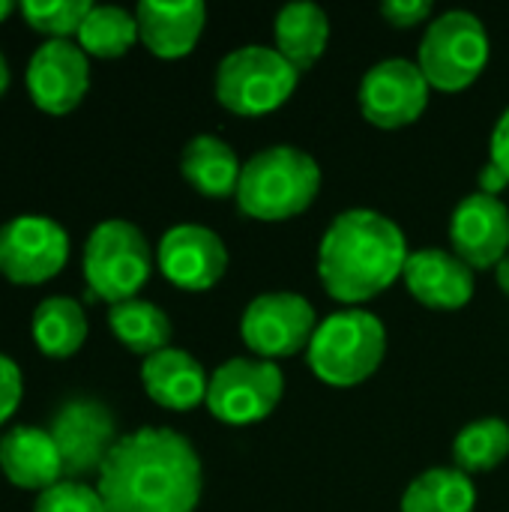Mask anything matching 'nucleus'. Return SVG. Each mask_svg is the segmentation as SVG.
<instances>
[{"instance_id":"20","label":"nucleus","mask_w":509,"mask_h":512,"mask_svg":"<svg viewBox=\"0 0 509 512\" xmlns=\"http://www.w3.org/2000/svg\"><path fill=\"white\" fill-rule=\"evenodd\" d=\"M180 171L186 183L204 198H231L237 195L243 165L231 144L216 135H195L180 156Z\"/></svg>"},{"instance_id":"12","label":"nucleus","mask_w":509,"mask_h":512,"mask_svg":"<svg viewBox=\"0 0 509 512\" xmlns=\"http://www.w3.org/2000/svg\"><path fill=\"white\" fill-rule=\"evenodd\" d=\"M429 81L417 63L393 57L375 63L360 81V111L378 129H402L423 117L429 105Z\"/></svg>"},{"instance_id":"28","label":"nucleus","mask_w":509,"mask_h":512,"mask_svg":"<svg viewBox=\"0 0 509 512\" xmlns=\"http://www.w3.org/2000/svg\"><path fill=\"white\" fill-rule=\"evenodd\" d=\"M33 512H108L99 492L87 483H78V480H60L57 486L45 489L36 504Z\"/></svg>"},{"instance_id":"24","label":"nucleus","mask_w":509,"mask_h":512,"mask_svg":"<svg viewBox=\"0 0 509 512\" xmlns=\"http://www.w3.org/2000/svg\"><path fill=\"white\" fill-rule=\"evenodd\" d=\"M474 480L459 468H432L402 495V512H474Z\"/></svg>"},{"instance_id":"11","label":"nucleus","mask_w":509,"mask_h":512,"mask_svg":"<svg viewBox=\"0 0 509 512\" xmlns=\"http://www.w3.org/2000/svg\"><path fill=\"white\" fill-rule=\"evenodd\" d=\"M48 435L57 444L63 477L78 480L87 474H99L111 450L117 447V423L114 414L96 399H72L66 402L51 426Z\"/></svg>"},{"instance_id":"8","label":"nucleus","mask_w":509,"mask_h":512,"mask_svg":"<svg viewBox=\"0 0 509 512\" xmlns=\"http://www.w3.org/2000/svg\"><path fill=\"white\" fill-rule=\"evenodd\" d=\"M285 393V375L270 360L231 357L210 375L207 411L228 426H249L267 420Z\"/></svg>"},{"instance_id":"5","label":"nucleus","mask_w":509,"mask_h":512,"mask_svg":"<svg viewBox=\"0 0 509 512\" xmlns=\"http://www.w3.org/2000/svg\"><path fill=\"white\" fill-rule=\"evenodd\" d=\"M300 72L267 45H243L216 66V99L237 117H264L297 90Z\"/></svg>"},{"instance_id":"35","label":"nucleus","mask_w":509,"mask_h":512,"mask_svg":"<svg viewBox=\"0 0 509 512\" xmlns=\"http://www.w3.org/2000/svg\"><path fill=\"white\" fill-rule=\"evenodd\" d=\"M12 12H15V3H9V0H0V24H3V21L12 15Z\"/></svg>"},{"instance_id":"3","label":"nucleus","mask_w":509,"mask_h":512,"mask_svg":"<svg viewBox=\"0 0 509 512\" xmlns=\"http://www.w3.org/2000/svg\"><path fill=\"white\" fill-rule=\"evenodd\" d=\"M318 189L321 165L291 144H276L243 162L234 201L255 222H285L306 213Z\"/></svg>"},{"instance_id":"33","label":"nucleus","mask_w":509,"mask_h":512,"mask_svg":"<svg viewBox=\"0 0 509 512\" xmlns=\"http://www.w3.org/2000/svg\"><path fill=\"white\" fill-rule=\"evenodd\" d=\"M495 273H498V285H501V291L509 297V255L501 261V264H498V270H495Z\"/></svg>"},{"instance_id":"1","label":"nucleus","mask_w":509,"mask_h":512,"mask_svg":"<svg viewBox=\"0 0 509 512\" xmlns=\"http://www.w3.org/2000/svg\"><path fill=\"white\" fill-rule=\"evenodd\" d=\"M204 471L198 450L174 429L144 426L117 441L96 492L108 512H195Z\"/></svg>"},{"instance_id":"29","label":"nucleus","mask_w":509,"mask_h":512,"mask_svg":"<svg viewBox=\"0 0 509 512\" xmlns=\"http://www.w3.org/2000/svg\"><path fill=\"white\" fill-rule=\"evenodd\" d=\"M21 393H24L21 369L15 366V360L0 354V426L15 414V408L21 402Z\"/></svg>"},{"instance_id":"34","label":"nucleus","mask_w":509,"mask_h":512,"mask_svg":"<svg viewBox=\"0 0 509 512\" xmlns=\"http://www.w3.org/2000/svg\"><path fill=\"white\" fill-rule=\"evenodd\" d=\"M6 87H9V66H6V60L0 54V96L6 93Z\"/></svg>"},{"instance_id":"7","label":"nucleus","mask_w":509,"mask_h":512,"mask_svg":"<svg viewBox=\"0 0 509 512\" xmlns=\"http://www.w3.org/2000/svg\"><path fill=\"white\" fill-rule=\"evenodd\" d=\"M150 270V246L132 222L108 219L90 231L84 246V279L99 300H108L111 306L135 300L147 285Z\"/></svg>"},{"instance_id":"18","label":"nucleus","mask_w":509,"mask_h":512,"mask_svg":"<svg viewBox=\"0 0 509 512\" xmlns=\"http://www.w3.org/2000/svg\"><path fill=\"white\" fill-rule=\"evenodd\" d=\"M0 471L6 480L27 492H45L60 483L63 462L48 429L15 426L0 441Z\"/></svg>"},{"instance_id":"14","label":"nucleus","mask_w":509,"mask_h":512,"mask_svg":"<svg viewBox=\"0 0 509 512\" xmlns=\"http://www.w3.org/2000/svg\"><path fill=\"white\" fill-rule=\"evenodd\" d=\"M156 261L162 276L180 291H210L228 270V249L204 225H174L162 234Z\"/></svg>"},{"instance_id":"23","label":"nucleus","mask_w":509,"mask_h":512,"mask_svg":"<svg viewBox=\"0 0 509 512\" xmlns=\"http://www.w3.org/2000/svg\"><path fill=\"white\" fill-rule=\"evenodd\" d=\"M108 327L117 336L120 345H126L132 354H141L144 360L165 351L171 342V321L168 315L147 300H126L111 306Z\"/></svg>"},{"instance_id":"21","label":"nucleus","mask_w":509,"mask_h":512,"mask_svg":"<svg viewBox=\"0 0 509 512\" xmlns=\"http://www.w3.org/2000/svg\"><path fill=\"white\" fill-rule=\"evenodd\" d=\"M276 51L297 69L306 72L324 54L330 42L327 12L315 3H288L276 15Z\"/></svg>"},{"instance_id":"30","label":"nucleus","mask_w":509,"mask_h":512,"mask_svg":"<svg viewBox=\"0 0 509 512\" xmlns=\"http://www.w3.org/2000/svg\"><path fill=\"white\" fill-rule=\"evenodd\" d=\"M381 15H384L393 27L408 30V27L423 24V21L432 15V3H426V0H387V3L381 6Z\"/></svg>"},{"instance_id":"10","label":"nucleus","mask_w":509,"mask_h":512,"mask_svg":"<svg viewBox=\"0 0 509 512\" xmlns=\"http://www.w3.org/2000/svg\"><path fill=\"white\" fill-rule=\"evenodd\" d=\"M69 258V234L48 216H15L0 228V276L15 285L54 279Z\"/></svg>"},{"instance_id":"22","label":"nucleus","mask_w":509,"mask_h":512,"mask_svg":"<svg viewBox=\"0 0 509 512\" xmlns=\"http://www.w3.org/2000/svg\"><path fill=\"white\" fill-rule=\"evenodd\" d=\"M30 333L45 357L66 360L87 339V315L72 297H45L33 312Z\"/></svg>"},{"instance_id":"9","label":"nucleus","mask_w":509,"mask_h":512,"mask_svg":"<svg viewBox=\"0 0 509 512\" xmlns=\"http://www.w3.org/2000/svg\"><path fill=\"white\" fill-rule=\"evenodd\" d=\"M318 330L315 309L306 297L291 291H270L255 297L243 318L240 336L258 360H282L309 348Z\"/></svg>"},{"instance_id":"25","label":"nucleus","mask_w":509,"mask_h":512,"mask_svg":"<svg viewBox=\"0 0 509 512\" xmlns=\"http://www.w3.org/2000/svg\"><path fill=\"white\" fill-rule=\"evenodd\" d=\"M138 42V18L123 6H93L78 30V45L87 57H123Z\"/></svg>"},{"instance_id":"26","label":"nucleus","mask_w":509,"mask_h":512,"mask_svg":"<svg viewBox=\"0 0 509 512\" xmlns=\"http://www.w3.org/2000/svg\"><path fill=\"white\" fill-rule=\"evenodd\" d=\"M509 456V423L498 417H486L468 423L453 441V459L465 474L495 471Z\"/></svg>"},{"instance_id":"17","label":"nucleus","mask_w":509,"mask_h":512,"mask_svg":"<svg viewBox=\"0 0 509 512\" xmlns=\"http://www.w3.org/2000/svg\"><path fill=\"white\" fill-rule=\"evenodd\" d=\"M135 18H138V39L147 45V51L162 60H177L198 45L207 24V9L201 0H183V3L144 0L138 3Z\"/></svg>"},{"instance_id":"16","label":"nucleus","mask_w":509,"mask_h":512,"mask_svg":"<svg viewBox=\"0 0 509 512\" xmlns=\"http://www.w3.org/2000/svg\"><path fill=\"white\" fill-rule=\"evenodd\" d=\"M402 279L414 300L438 312H456L474 297V270L444 249L411 252Z\"/></svg>"},{"instance_id":"32","label":"nucleus","mask_w":509,"mask_h":512,"mask_svg":"<svg viewBox=\"0 0 509 512\" xmlns=\"http://www.w3.org/2000/svg\"><path fill=\"white\" fill-rule=\"evenodd\" d=\"M509 186V177L498 168V165H492V162H486L483 165V171H480V192L483 195H492V198H498L504 189Z\"/></svg>"},{"instance_id":"13","label":"nucleus","mask_w":509,"mask_h":512,"mask_svg":"<svg viewBox=\"0 0 509 512\" xmlns=\"http://www.w3.org/2000/svg\"><path fill=\"white\" fill-rule=\"evenodd\" d=\"M90 90V60L72 39H48L27 63V93L45 114H69Z\"/></svg>"},{"instance_id":"27","label":"nucleus","mask_w":509,"mask_h":512,"mask_svg":"<svg viewBox=\"0 0 509 512\" xmlns=\"http://www.w3.org/2000/svg\"><path fill=\"white\" fill-rule=\"evenodd\" d=\"M18 9L36 33H45L51 39H69V36H78L93 3L90 0H27Z\"/></svg>"},{"instance_id":"19","label":"nucleus","mask_w":509,"mask_h":512,"mask_svg":"<svg viewBox=\"0 0 509 512\" xmlns=\"http://www.w3.org/2000/svg\"><path fill=\"white\" fill-rule=\"evenodd\" d=\"M141 384L159 408L192 411L201 402H207L210 378L204 375V366L192 354L180 348H165L144 360Z\"/></svg>"},{"instance_id":"6","label":"nucleus","mask_w":509,"mask_h":512,"mask_svg":"<svg viewBox=\"0 0 509 512\" xmlns=\"http://www.w3.org/2000/svg\"><path fill=\"white\" fill-rule=\"evenodd\" d=\"M489 63L486 24L465 9L438 15L420 42L417 66L432 90L459 93L471 87Z\"/></svg>"},{"instance_id":"2","label":"nucleus","mask_w":509,"mask_h":512,"mask_svg":"<svg viewBox=\"0 0 509 512\" xmlns=\"http://www.w3.org/2000/svg\"><path fill=\"white\" fill-rule=\"evenodd\" d=\"M408 255L405 234L390 216L363 207L345 210L321 237L318 276L333 300L357 306L402 279Z\"/></svg>"},{"instance_id":"15","label":"nucleus","mask_w":509,"mask_h":512,"mask_svg":"<svg viewBox=\"0 0 509 512\" xmlns=\"http://www.w3.org/2000/svg\"><path fill=\"white\" fill-rule=\"evenodd\" d=\"M450 246L471 270H489L509 255V207L501 198L474 192L450 219Z\"/></svg>"},{"instance_id":"31","label":"nucleus","mask_w":509,"mask_h":512,"mask_svg":"<svg viewBox=\"0 0 509 512\" xmlns=\"http://www.w3.org/2000/svg\"><path fill=\"white\" fill-rule=\"evenodd\" d=\"M489 162L498 165L509 177V108L498 117L495 132H492V150H489Z\"/></svg>"},{"instance_id":"4","label":"nucleus","mask_w":509,"mask_h":512,"mask_svg":"<svg viewBox=\"0 0 509 512\" xmlns=\"http://www.w3.org/2000/svg\"><path fill=\"white\" fill-rule=\"evenodd\" d=\"M387 354L381 318L363 309H342L324 318L306 348L309 369L327 387H357L372 378Z\"/></svg>"}]
</instances>
